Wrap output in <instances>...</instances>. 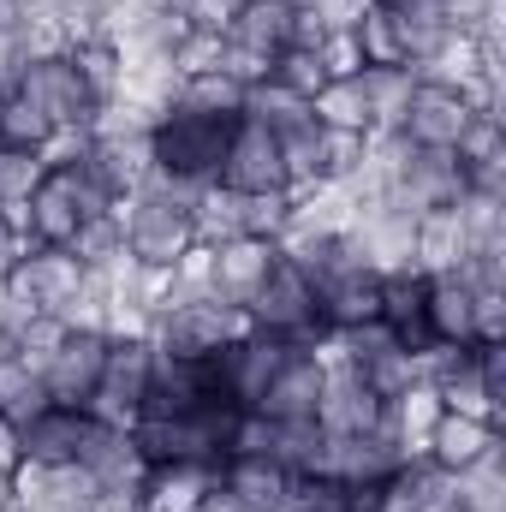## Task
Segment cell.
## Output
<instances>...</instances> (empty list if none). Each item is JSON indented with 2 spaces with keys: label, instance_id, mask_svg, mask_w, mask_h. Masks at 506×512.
Returning <instances> with one entry per match:
<instances>
[{
  "label": "cell",
  "instance_id": "1",
  "mask_svg": "<svg viewBox=\"0 0 506 512\" xmlns=\"http://www.w3.org/2000/svg\"><path fill=\"white\" fill-rule=\"evenodd\" d=\"M245 334H256L251 310L245 304H227V298H203V304H179V310H161L155 316V346L179 352V358H215L227 346H239Z\"/></svg>",
  "mask_w": 506,
  "mask_h": 512
},
{
  "label": "cell",
  "instance_id": "2",
  "mask_svg": "<svg viewBox=\"0 0 506 512\" xmlns=\"http://www.w3.org/2000/svg\"><path fill=\"white\" fill-rule=\"evenodd\" d=\"M114 215H120V227H126V251L137 256V262H149V268H173L179 256L197 245V239H191V215H179V209H167V203H155V197L126 191V197L114 203Z\"/></svg>",
  "mask_w": 506,
  "mask_h": 512
},
{
  "label": "cell",
  "instance_id": "3",
  "mask_svg": "<svg viewBox=\"0 0 506 512\" xmlns=\"http://www.w3.org/2000/svg\"><path fill=\"white\" fill-rule=\"evenodd\" d=\"M78 286H84V262L66 251V245H36V251L6 274V292H18L42 316H60L78 298Z\"/></svg>",
  "mask_w": 506,
  "mask_h": 512
},
{
  "label": "cell",
  "instance_id": "4",
  "mask_svg": "<svg viewBox=\"0 0 506 512\" xmlns=\"http://www.w3.org/2000/svg\"><path fill=\"white\" fill-rule=\"evenodd\" d=\"M227 137H233V120L167 114L155 126V161L161 167H179V173H197V179H215V167L227 155Z\"/></svg>",
  "mask_w": 506,
  "mask_h": 512
},
{
  "label": "cell",
  "instance_id": "5",
  "mask_svg": "<svg viewBox=\"0 0 506 512\" xmlns=\"http://www.w3.org/2000/svg\"><path fill=\"white\" fill-rule=\"evenodd\" d=\"M215 185L239 191V197H256V191H286V167H280V137L262 126H233L227 137V155L215 167Z\"/></svg>",
  "mask_w": 506,
  "mask_h": 512
},
{
  "label": "cell",
  "instance_id": "6",
  "mask_svg": "<svg viewBox=\"0 0 506 512\" xmlns=\"http://www.w3.org/2000/svg\"><path fill=\"white\" fill-rule=\"evenodd\" d=\"M381 417V399L370 393L364 370L358 364H322V399H316V429L322 435H364L376 429Z\"/></svg>",
  "mask_w": 506,
  "mask_h": 512
},
{
  "label": "cell",
  "instance_id": "7",
  "mask_svg": "<svg viewBox=\"0 0 506 512\" xmlns=\"http://www.w3.org/2000/svg\"><path fill=\"white\" fill-rule=\"evenodd\" d=\"M18 96H30V102H36L54 126H90V114H96V96L84 90V78H78L72 54H54V60L24 66Z\"/></svg>",
  "mask_w": 506,
  "mask_h": 512
},
{
  "label": "cell",
  "instance_id": "8",
  "mask_svg": "<svg viewBox=\"0 0 506 512\" xmlns=\"http://www.w3.org/2000/svg\"><path fill=\"white\" fill-rule=\"evenodd\" d=\"M251 322L262 334H298V328H316L322 316H316V292L304 286V274L292 268V262H274L268 268V280L251 292Z\"/></svg>",
  "mask_w": 506,
  "mask_h": 512
},
{
  "label": "cell",
  "instance_id": "9",
  "mask_svg": "<svg viewBox=\"0 0 506 512\" xmlns=\"http://www.w3.org/2000/svg\"><path fill=\"white\" fill-rule=\"evenodd\" d=\"M102 364H108V340H102V334H66V346L42 364L48 399H54L60 411H84V399L102 382Z\"/></svg>",
  "mask_w": 506,
  "mask_h": 512
},
{
  "label": "cell",
  "instance_id": "10",
  "mask_svg": "<svg viewBox=\"0 0 506 512\" xmlns=\"http://www.w3.org/2000/svg\"><path fill=\"white\" fill-rule=\"evenodd\" d=\"M393 197L411 203L417 215H423V209H453V203L465 197V167H459V155H453V149H411V161H405Z\"/></svg>",
  "mask_w": 506,
  "mask_h": 512
},
{
  "label": "cell",
  "instance_id": "11",
  "mask_svg": "<svg viewBox=\"0 0 506 512\" xmlns=\"http://www.w3.org/2000/svg\"><path fill=\"white\" fill-rule=\"evenodd\" d=\"M78 465L102 489H143V471H149V459L137 453V435L131 429H108V423H84Z\"/></svg>",
  "mask_w": 506,
  "mask_h": 512
},
{
  "label": "cell",
  "instance_id": "12",
  "mask_svg": "<svg viewBox=\"0 0 506 512\" xmlns=\"http://www.w3.org/2000/svg\"><path fill=\"white\" fill-rule=\"evenodd\" d=\"M316 399H322V364L304 346H292V358L274 370V382L262 387L256 411L274 417V423H316Z\"/></svg>",
  "mask_w": 506,
  "mask_h": 512
},
{
  "label": "cell",
  "instance_id": "13",
  "mask_svg": "<svg viewBox=\"0 0 506 512\" xmlns=\"http://www.w3.org/2000/svg\"><path fill=\"white\" fill-rule=\"evenodd\" d=\"M423 322L435 340L477 346V286L465 274H429L423 280Z\"/></svg>",
  "mask_w": 506,
  "mask_h": 512
},
{
  "label": "cell",
  "instance_id": "14",
  "mask_svg": "<svg viewBox=\"0 0 506 512\" xmlns=\"http://www.w3.org/2000/svg\"><path fill=\"white\" fill-rule=\"evenodd\" d=\"M84 167L102 179V191L120 203L126 191H137V179L155 167V131H131V137H96L84 149Z\"/></svg>",
  "mask_w": 506,
  "mask_h": 512
},
{
  "label": "cell",
  "instance_id": "15",
  "mask_svg": "<svg viewBox=\"0 0 506 512\" xmlns=\"http://www.w3.org/2000/svg\"><path fill=\"white\" fill-rule=\"evenodd\" d=\"M215 483H221V471H215V465L161 459V465H149V471H143L137 501H143V512H197V501H203Z\"/></svg>",
  "mask_w": 506,
  "mask_h": 512
},
{
  "label": "cell",
  "instance_id": "16",
  "mask_svg": "<svg viewBox=\"0 0 506 512\" xmlns=\"http://www.w3.org/2000/svg\"><path fill=\"white\" fill-rule=\"evenodd\" d=\"M465 120H471L465 96L417 84V90H411V108H405V126H399V131H405L417 149H453V143H459V131H465Z\"/></svg>",
  "mask_w": 506,
  "mask_h": 512
},
{
  "label": "cell",
  "instance_id": "17",
  "mask_svg": "<svg viewBox=\"0 0 506 512\" xmlns=\"http://www.w3.org/2000/svg\"><path fill=\"white\" fill-rule=\"evenodd\" d=\"M221 489L245 512H292V471H280L274 459H227Z\"/></svg>",
  "mask_w": 506,
  "mask_h": 512
},
{
  "label": "cell",
  "instance_id": "18",
  "mask_svg": "<svg viewBox=\"0 0 506 512\" xmlns=\"http://www.w3.org/2000/svg\"><path fill=\"white\" fill-rule=\"evenodd\" d=\"M84 423H90L84 411H60V405H48L42 417L18 423V459H30V465H66V459H78Z\"/></svg>",
  "mask_w": 506,
  "mask_h": 512
},
{
  "label": "cell",
  "instance_id": "19",
  "mask_svg": "<svg viewBox=\"0 0 506 512\" xmlns=\"http://www.w3.org/2000/svg\"><path fill=\"white\" fill-rule=\"evenodd\" d=\"M280 256L268 239H233V245H215V298L227 304H251V292L268 280Z\"/></svg>",
  "mask_w": 506,
  "mask_h": 512
},
{
  "label": "cell",
  "instance_id": "20",
  "mask_svg": "<svg viewBox=\"0 0 506 512\" xmlns=\"http://www.w3.org/2000/svg\"><path fill=\"white\" fill-rule=\"evenodd\" d=\"M489 441H495V423H477V417H453V411H441L435 429H429V441H423V453H429L441 471H465V465L483 459Z\"/></svg>",
  "mask_w": 506,
  "mask_h": 512
},
{
  "label": "cell",
  "instance_id": "21",
  "mask_svg": "<svg viewBox=\"0 0 506 512\" xmlns=\"http://www.w3.org/2000/svg\"><path fill=\"white\" fill-rule=\"evenodd\" d=\"M387 18H393V36H399V66L429 60V54L453 36L435 0H387Z\"/></svg>",
  "mask_w": 506,
  "mask_h": 512
},
{
  "label": "cell",
  "instance_id": "22",
  "mask_svg": "<svg viewBox=\"0 0 506 512\" xmlns=\"http://www.w3.org/2000/svg\"><path fill=\"white\" fill-rule=\"evenodd\" d=\"M221 36L239 42V48H256V54H280V48L292 42V6H286V0H245V6L227 18Z\"/></svg>",
  "mask_w": 506,
  "mask_h": 512
},
{
  "label": "cell",
  "instance_id": "23",
  "mask_svg": "<svg viewBox=\"0 0 506 512\" xmlns=\"http://www.w3.org/2000/svg\"><path fill=\"white\" fill-rule=\"evenodd\" d=\"M358 90H364V108H370V131H399L417 84H411L405 66H364L358 72Z\"/></svg>",
  "mask_w": 506,
  "mask_h": 512
},
{
  "label": "cell",
  "instance_id": "24",
  "mask_svg": "<svg viewBox=\"0 0 506 512\" xmlns=\"http://www.w3.org/2000/svg\"><path fill=\"white\" fill-rule=\"evenodd\" d=\"M405 72H411V84H429V90H453V96H459V90L477 78V42H471L465 30H453L429 60H411Z\"/></svg>",
  "mask_w": 506,
  "mask_h": 512
},
{
  "label": "cell",
  "instance_id": "25",
  "mask_svg": "<svg viewBox=\"0 0 506 512\" xmlns=\"http://www.w3.org/2000/svg\"><path fill=\"white\" fill-rule=\"evenodd\" d=\"M316 316H322V328H352V322L381 316V280L376 274H346V280H334L328 292H316Z\"/></svg>",
  "mask_w": 506,
  "mask_h": 512
},
{
  "label": "cell",
  "instance_id": "26",
  "mask_svg": "<svg viewBox=\"0 0 506 512\" xmlns=\"http://www.w3.org/2000/svg\"><path fill=\"white\" fill-rule=\"evenodd\" d=\"M465 262V233H459V215L453 209H423L417 221V274H453Z\"/></svg>",
  "mask_w": 506,
  "mask_h": 512
},
{
  "label": "cell",
  "instance_id": "27",
  "mask_svg": "<svg viewBox=\"0 0 506 512\" xmlns=\"http://www.w3.org/2000/svg\"><path fill=\"white\" fill-rule=\"evenodd\" d=\"M191 239L197 245H233V239H251L245 233V197L239 191H227V185H209L203 191V203L191 209Z\"/></svg>",
  "mask_w": 506,
  "mask_h": 512
},
{
  "label": "cell",
  "instance_id": "28",
  "mask_svg": "<svg viewBox=\"0 0 506 512\" xmlns=\"http://www.w3.org/2000/svg\"><path fill=\"white\" fill-rule=\"evenodd\" d=\"M239 108H245V84H233L227 72L185 78L173 96V114H197V120H239Z\"/></svg>",
  "mask_w": 506,
  "mask_h": 512
},
{
  "label": "cell",
  "instance_id": "29",
  "mask_svg": "<svg viewBox=\"0 0 506 512\" xmlns=\"http://www.w3.org/2000/svg\"><path fill=\"white\" fill-rule=\"evenodd\" d=\"M239 120L280 137V131H292V126H304V120H310V102H304V96H292L286 84L262 78V84H245V108H239Z\"/></svg>",
  "mask_w": 506,
  "mask_h": 512
},
{
  "label": "cell",
  "instance_id": "30",
  "mask_svg": "<svg viewBox=\"0 0 506 512\" xmlns=\"http://www.w3.org/2000/svg\"><path fill=\"white\" fill-rule=\"evenodd\" d=\"M54 399H48V382H42V370H30L24 358H0V417L6 423H30V417H42Z\"/></svg>",
  "mask_w": 506,
  "mask_h": 512
},
{
  "label": "cell",
  "instance_id": "31",
  "mask_svg": "<svg viewBox=\"0 0 506 512\" xmlns=\"http://www.w3.org/2000/svg\"><path fill=\"white\" fill-rule=\"evenodd\" d=\"M30 233H36V245H66V239L78 233V209H72L60 173H48V179L30 191Z\"/></svg>",
  "mask_w": 506,
  "mask_h": 512
},
{
  "label": "cell",
  "instance_id": "32",
  "mask_svg": "<svg viewBox=\"0 0 506 512\" xmlns=\"http://www.w3.org/2000/svg\"><path fill=\"white\" fill-rule=\"evenodd\" d=\"M310 120L316 126H334V131H370V108H364L358 78H328L310 96Z\"/></svg>",
  "mask_w": 506,
  "mask_h": 512
},
{
  "label": "cell",
  "instance_id": "33",
  "mask_svg": "<svg viewBox=\"0 0 506 512\" xmlns=\"http://www.w3.org/2000/svg\"><path fill=\"white\" fill-rule=\"evenodd\" d=\"M280 167H286V191H304L322 179V126L316 120L280 131Z\"/></svg>",
  "mask_w": 506,
  "mask_h": 512
},
{
  "label": "cell",
  "instance_id": "34",
  "mask_svg": "<svg viewBox=\"0 0 506 512\" xmlns=\"http://www.w3.org/2000/svg\"><path fill=\"white\" fill-rule=\"evenodd\" d=\"M441 393V411H453V417H477V423H501V405L489 399V387L477 376V358L465 364V370H453L447 382H435Z\"/></svg>",
  "mask_w": 506,
  "mask_h": 512
},
{
  "label": "cell",
  "instance_id": "35",
  "mask_svg": "<svg viewBox=\"0 0 506 512\" xmlns=\"http://www.w3.org/2000/svg\"><path fill=\"white\" fill-rule=\"evenodd\" d=\"M328 340L340 346V358L346 364H376L381 352H393L399 346V328L393 322H381V316H370V322H352V328H328Z\"/></svg>",
  "mask_w": 506,
  "mask_h": 512
},
{
  "label": "cell",
  "instance_id": "36",
  "mask_svg": "<svg viewBox=\"0 0 506 512\" xmlns=\"http://www.w3.org/2000/svg\"><path fill=\"white\" fill-rule=\"evenodd\" d=\"M66 251L78 256L84 268H102V262H114V256L126 251V227H120V215H96V221H78V233L66 239Z\"/></svg>",
  "mask_w": 506,
  "mask_h": 512
},
{
  "label": "cell",
  "instance_id": "37",
  "mask_svg": "<svg viewBox=\"0 0 506 512\" xmlns=\"http://www.w3.org/2000/svg\"><path fill=\"white\" fill-rule=\"evenodd\" d=\"M54 137V120L30 102V96H6L0 102V143H12V149H42Z\"/></svg>",
  "mask_w": 506,
  "mask_h": 512
},
{
  "label": "cell",
  "instance_id": "38",
  "mask_svg": "<svg viewBox=\"0 0 506 512\" xmlns=\"http://www.w3.org/2000/svg\"><path fill=\"white\" fill-rule=\"evenodd\" d=\"M66 54H72L78 78H84V90H90L96 102H108V96L120 90V54H114V42H78V48H66Z\"/></svg>",
  "mask_w": 506,
  "mask_h": 512
},
{
  "label": "cell",
  "instance_id": "39",
  "mask_svg": "<svg viewBox=\"0 0 506 512\" xmlns=\"http://www.w3.org/2000/svg\"><path fill=\"white\" fill-rule=\"evenodd\" d=\"M268 423H274V417H268ZM316 441H322V429H316V423H274V435H268V459H274L280 471L304 477V471H310V459H316Z\"/></svg>",
  "mask_w": 506,
  "mask_h": 512
},
{
  "label": "cell",
  "instance_id": "40",
  "mask_svg": "<svg viewBox=\"0 0 506 512\" xmlns=\"http://www.w3.org/2000/svg\"><path fill=\"white\" fill-rule=\"evenodd\" d=\"M42 179H48V167H42L36 149H12V143H0V203H24Z\"/></svg>",
  "mask_w": 506,
  "mask_h": 512
},
{
  "label": "cell",
  "instance_id": "41",
  "mask_svg": "<svg viewBox=\"0 0 506 512\" xmlns=\"http://www.w3.org/2000/svg\"><path fill=\"white\" fill-rule=\"evenodd\" d=\"M364 382H370V393H376V399H399L405 387L423 382V376H417V352H411V346L381 352L376 364H364Z\"/></svg>",
  "mask_w": 506,
  "mask_h": 512
},
{
  "label": "cell",
  "instance_id": "42",
  "mask_svg": "<svg viewBox=\"0 0 506 512\" xmlns=\"http://www.w3.org/2000/svg\"><path fill=\"white\" fill-rule=\"evenodd\" d=\"M358 54H364V66H399V36H393V18H387V6H370L364 18H358Z\"/></svg>",
  "mask_w": 506,
  "mask_h": 512
},
{
  "label": "cell",
  "instance_id": "43",
  "mask_svg": "<svg viewBox=\"0 0 506 512\" xmlns=\"http://www.w3.org/2000/svg\"><path fill=\"white\" fill-rule=\"evenodd\" d=\"M453 155H459V167H477V161H501L506 155V131L501 120H489V114H471L465 131H459V143H453Z\"/></svg>",
  "mask_w": 506,
  "mask_h": 512
},
{
  "label": "cell",
  "instance_id": "44",
  "mask_svg": "<svg viewBox=\"0 0 506 512\" xmlns=\"http://www.w3.org/2000/svg\"><path fill=\"white\" fill-rule=\"evenodd\" d=\"M274 84H286L292 96L310 102V96L328 84V72H322V60H316L310 48H280V54H274Z\"/></svg>",
  "mask_w": 506,
  "mask_h": 512
},
{
  "label": "cell",
  "instance_id": "45",
  "mask_svg": "<svg viewBox=\"0 0 506 512\" xmlns=\"http://www.w3.org/2000/svg\"><path fill=\"white\" fill-rule=\"evenodd\" d=\"M12 346H18V358H24L30 370H42V364L66 346V322H60V316H30V322L18 328V340H12Z\"/></svg>",
  "mask_w": 506,
  "mask_h": 512
},
{
  "label": "cell",
  "instance_id": "46",
  "mask_svg": "<svg viewBox=\"0 0 506 512\" xmlns=\"http://www.w3.org/2000/svg\"><path fill=\"white\" fill-rule=\"evenodd\" d=\"M286 221H292V197L286 191H256V197H245V233L251 239H280L286 233Z\"/></svg>",
  "mask_w": 506,
  "mask_h": 512
},
{
  "label": "cell",
  "instance_id": "47",
  "mask_svg": "<svg viewBox=\"0 0 506 512\" xmlns=\"http://www.w3.org/2000/svg\"><path fill=\"white\" fill-rule=\"evenodd\" d=\"M221 54H227V36L191 30V36L173 48V66H179V78H203V72H221Z\"/></svg>",
  "mask_w": 506,
  "mask_h": 512
},
{
  "label": "cell",
  "instance_id": "48",
  "mask_svg": "<svg viewBox=\"0 0 506 512\" xmlns=\"http://www.w3.org/2000/svg\"><path fill=\"white\" fill-rule=\"evenodd\" d=\"M358 167H364V131L322 126V179H346Z\"/></svg>",
  "mask_w": 506,
  "mask_h": 512
},
{
  "label": "cell",
  "instance_id": "49",
  "mask_svg": "<svg viewBox=\"0 0 506 512\" xmlns=\"http://www.w3.org/2000/svg\"><path fill=\"white\" fill-rule=\"evenodd\" d=\"M316 60H322L328 78H358L364 72V54H358V36L352 30H328L322 48H316Z\"/></svg>",
  "mask_w": 506,
  "mask_h": 512
},
{
  "label": "cell",
  "instance_id": "50",
  "mask_svg": "<svg viewBox=\"0 0 506 512\" xmlns=\"http://www.w3.org/2000/svg\"><path fill=\"white\" fill-rule=\"evenodd\" d=\"M435 6H441L447 30H465V36H477V30H489V24H501V0H435Z\"/></svg>",
  "mask_w": 506,
  "mask_h": 512
},
{
  "label": "cell",
  "instance_id": "51",
  "mask_svg": "<svg viewBox=\"0 0 506 512\" xmlns=\"http://www.w3.org/2000/svg\"><path fill=\"white\" fill-rule=\"evenodd\" d=\"M221 72H227L233 84H262V78H274V54H256V48L227 42V54H221Z\"/></svg>",
  "mask_w": 506,
  "mask_h": 512
},
{
  "label": "cell",
  "instance_id": "52",
  "mask_svg": "<svg viewBox=\"0 0 506 512\" xmlns=\"http://www.w3.org/2000/svg\"><path fill=\"white\" fill-rule=\"evenodd\" d=\"M471 358H477V376L489 387V399L506 411V346L501 340H483V346H471Z\"/></svg>",
  "mask_w": 506,
  "mask_h": 512
},
{
  "label": "cell",
  "instance_id": "53",
  "mask_svg": "<svg viewBox=\"0 0 506 512\" xmlns=\"http://www.w3.org/2000/svg\"><path fill=\"white\" fill-rule=\"evenodd\" d=\"M506 334V286H477V346Z\"/></svg>",
  "mask_w": 506,
  "mask_h": 512
},
{
  "label": "cell",
  "instance_id": "54",
  "mask_svg": "<svg viewBox=\"0 0 506 512\" xmlns=\"http://www.w3.org/2000/svg\"><path fill=\"white\" fill-rule=\"evenodd\" d=\"M239 6H245V0H179L185 24H191V30H215V36L227 30V18H233Z\"/></svg>",
  "mask_w": 506,
  "mask_h": 512
},
{
  "label": "cell",
  "instance_id": "55",
  "mask_svg": "<svg viewBox=\"0 0 506 512\" xmlns=\"http://www.w3.org/2000/svg\"><path fill=\"white\" fill-rule=\"evenodd\" d=\"M30 251H36V239H30V233H12V227L0 221V280H6V274H12Z\"/></svg>",
  "mask_w": 506,
  "mask_h": 512
},
{
  "label": "cell",
  "instance_id": "56",
  "mask_svg": "<svg viewBox=\"0 0 506 512\" xmlns=\"http://www.w3.org/2000/svg\"><path fill=\"white\" fill-rule=\"evenodd\" d=\"M322 36H328V24H322L316 12H292V42H286V48H310V54H316Z\"/></svg>",
  "mask_w": 506,
  "mask_h": 512
},
{
  "label": "cell",
  "instance_id": "57",
  "mask_svg": "<svg viewBox=\"0 0 506 512\" xmlns=\"http://www.w3.org/2000/svg\"><path fill=\"white\" fill-rule=\"evenodd\" d=\"M12 465H18V423L0 417V471H12Z\"/></svg>",
  "mask_w": 506,
  "mask_h": 512
},
{
  "label": "cell",
  "instance_id": "58",
  "mask_svg": "<svg viewBox=\"0 0 506 512\" xmlns=\"http://www.w3.org/2000/svg\"><path fill=\"white\" fill-rule=\"evenodd\" d=\"M197 512H245V507H239V501H233V495H227V489L215 483V489H209V495L197 501Z\"/></svg>",
  "mask_w": 506,
  "mask_h": 512
},
{
  "label": "cell",
  "instance_id": "59",
  "mask_svg": "<svg viewBox=\"0 0 506 512\" xmlns=\"http://www.w3.org/2000/svg\"><path fill=\"white\" fill-rule=\"evenodd\" d=\"M18 24V0H0V30H12Z\"/></svg>",
  "mask_w": 506,
  "mask_h": 512
},
{
  "label": "cell",
  "instance_id": "60",
  "mask_svg": "<svg viewBox=\"0 0 506 512\" xmlns=\"http://www.w3.org/2000/svg\"><path fill=\"white\" fill-rule=\"evenodd\" d=\"M0 512H12V471H0Z\"/></svg>",
  "mask_w": 506,
  "mask_h": 512
},
{
  "label": "cell",
  "instance_id": "61",
  "mask_svg": "<svg viewBox=\"0 0 506 512\" xmlns=\"http://www.w3.org/2000/svg\"><path fill=\"white\" fill-rule=\"evenodd\" d=\"M286 6H292V12H322L328 0H286Z\"/></svg>",
  "mask_w": 506,
  "mask_h": 512
},
{
  "label": "cell",
  "instance_id": "62",
  "mask_svg": "<svg viewBox=\"0 0 506 512\" xmlns=\"http://www.w3.org/2000/svg\"><path fill=\"white\" fill-rule=\"evenodd\" d=\"M149 6H179V0H149Z\"/></svg>",
  "mask_w": 506,
  "mask_h": 512
}]
</instances>
